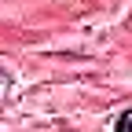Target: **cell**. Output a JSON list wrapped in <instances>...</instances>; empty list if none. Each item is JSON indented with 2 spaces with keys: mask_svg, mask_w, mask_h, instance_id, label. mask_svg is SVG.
<instances>
[{
  "mask_svg": "<svg viewBox=\"0 0 132 132\" xmlns=\"http://www.w3.org/2000/svg\"><path fill=\"white\" fill-rule=\"evenodd\" d=\"M114 132H132V106L121 114V118L118 121H114Z\"/></svg>",
  "mask_w": 132,
  "mask_h": 132,
  "instance_id": "1",
  "label": "cell"
}]
</instances>
